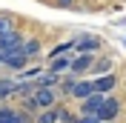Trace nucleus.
<instances>
[{
  "label": "nucleus",
  "instance_id": "obj_16",
  "mask_svg": "<svg viewBox=\"0 0 126 123\" xmlns=\"http://www.w3.org/2000/svg\"><path fill=\"white\" fill-rule=\"evenodd\" d=\"M69 49H72V40H66V43H60V46L52 49V57H60V54H66Z\"/></svg>",
  "mask_w": 126,
  "mask_h": 123
},
{
  "label": "nucleus",
  "instance_id": "obj_2",
  "mask_svg": "<svg viewBox=\"0 0 126 123\" xmlns=\"http://www.w3.org/2000/svg\"><path fill=\"white\" fill-rule=\"evenodd\" d=\"M72 49H78L80 54H92L100 49V37H94V34H83V37L72 40Z\"/></svg>",
  "mask_w": 126,
  "mask_h": 123
},
{
  "label": "nucleus",
  "instance_id": "obj_1",
  "mask_svg": "<svg viewBox=\"0 0 126 123\" xmlns=\"http://www.w3.org/2000/svg\"><path fill=\"white\" fill-rule=\"evenodd\" d=\"M20 49H23V40H20L17 29H15V31H9V34H3V37H0V60H3L6 54L20 52Z\"/></svg>",
  "mask_w": 126,
  "mask_h": 123
},
{
  "label": "nucleus",
  "instance_id": "obj_13",
  "mask_svg": "<svg viewBox=\"0 0 126 123\" xmlns=\"http://www.w3.org/2000/svg\"><path fill=\"white\" fill-rule=\"evenodd\" d=\"M34 123H57V112H55L52 106H49V109H43V112H40V117H37Z\"/></svg>",
  "mask_w": 126,
  "mask_h": 123
},
{
  "label": "nucleus",
  "instance_id": "obj_23",
  "mask_svg": "<svg viewBox=\"0 0 126 123\" xmlns=\"http://www.w3.org/2000/svg\"><path fill=\"white\" fill-rule=\"evenodd\" d=\"M100 123H109V120H100Z\"/></svg>",
  "mask_w": 126,
  "mask_h": 123
},
{
  "label": "nucleus",
  "instance_id": "obj_14",
  "mask_svg": "<svg viewBox=\"0 0 126 123\" xmlns=\"http://www.w3.org/2000/svg\"><path fill=\"white\" fill-rule=\"evenodd\" d=\"M9 31H15V20H12L9 15H0V37L9 34Z\"/></svg>",
  "mask_w": 126,
  "mask_h": 123
},
{
  "label": "nucleus",
  "instance_id": "obj_9",
  "mask_svg": "<svg viewBox=\"0 0 126 123\" xmlns=\"http://www.w3.org/2000/svg\"><path fill=\"white\" fill-rule=\"evenodd\" d=\"M0 123H29V117L15 109H0Z\"/></svg>",
  "mask_w": 126,
  "mask_h": 123
},
{
  "label": "nucleus",
  "instance_id": "obj_12",
  "mask_svg": "<svg viewBox=\"0 0 126 123\" xmlns=\"http://www.w3.org/2000/svg\"><path fill=\"white\" fill-rule=\"evenodd\" d=\"M69 66H72V60L69 57H52V72H55V75H60V72H69Z\"/></svg>",
  "mask_w": 126,
  "mask_h": 123
},
{
  "label": "nucleus",
  "instance_id": "obj_5",
  "mask_svg": "<svg viewBox=\"0 0 126 123\" xmlns=\"http://www.w3.org/2000/svg\"><path fill=\"white\" fill-rule=\"evenodd\" d=\"M115 115H118V100L115 97H103L100 109H97V117H100V120H112Z\"/></svg>",
  "mask_w": 126,
  "mask_h": 123
},
{
  "label": "nucleus",
  "instance_id": "obj_3",
  "mask_svg": "<svg viewBox=\"0 0 126 123\" xmlns=\"http://www.w3.org/2000/svg\"><path fill=\"white\" fill-rule=\"evenodd\" d=\"M32 103L37 109H49L52 103H55V92L52 89H46V86H37L34 89V94H32Z\"/></svg>",
  "mask_w": 126,
  "mask_h": 123
},
{
  "label": "nucleus",
  "instance_id": "obj_21",
  "mask_svg": "<svg viewBox=\"0 0 126 123\" xmlns=\"http://www.w3.org/2000/svg\"><path fill=\"white\" fill-rule=\"evenodd\" d=\"M37 72H43V69H29V72H23V77H37Z\"/></svg>",
  "mask_w": 126,
  "mask_h": 123
},
{
  "label": "nucleus",
  "instance_id": "obj_20",
  "mask_svg": "<svg viewBox=\"0 0 126 123\" xmlns=\"http://www.w3.org/2000/svg\"><path fill=\"white\" fill-rule=\"evenodd\" d=\"M72 86H75V80H72V77H69V80H63V92H72Z\"/></svg>",
  "mask_w": 126,
  "mask_h": 123
},
{
  "label": "nucleus",
  "instance_id": "obj_8",
  "mask_svg": "<svg viewBox=\"0 0 126 123\" xmlns=\"http://www.w3.org/2000/svg\"><path fill=\"white\" fill-rule=\"evenodd\" d=\"M94 89H92V80H75V86H72V92L69 94H75L78 100H83V97H89Z\"/></svg>",
  "mask_w": 126,
  "mask_h": 123
},
{
  "label": "nucleus",
  "instance_id": "obj_4",
  "mask_svg": "<svg viewBox=\"0 0 126 123\" xmlns=\"http://www.w3.org/2000/svg\"><path fill=\"white\" fill-rule=\"evenodd\" d=\"M100 103H103V94L92 92L89 97H83V100H80V112H83V115H97V109H100Z\"/></svg>",
  "mask_w": 126,
  "mask_h": 123
},
{
  "label": "nucleus",
  "instance_id": "obj_11",
  "mask_svg": "<svg viewBox=\"0 0 126 123\" xmlns=\"http://www.w3.org/2000/svg\"><path fill=\"white\" fill-rule=\"evenodd\" d=\"M20 92V83H12V80H0V100H6L9 94Z\"/></svg>",
  "mask_w": 126,
  "mask_h": 123
},
{
  "label": "nucleus",
  "instance_id": "obj_6",
  "mask_svg": "<svg viewBox=\"0 0 126 123\" xmlns=\"http://www.w3.org/2000/svg\"><path fill=\"white\" fill-rule=\"evenodd\" d=\"M115 83H118L115 75H103V77H97V80H92V89H94L97 94H106V92L115 89Z\"/></svg>",
  "mask_w": 126,
  "mask_h": 123
},
{
  "label": "nucleus",
  "instance_id": "obj_22",
  "mask_svg": "<svg viewBox=\"0 0 126 123\" xmlns=\"http://www.w3.org/2000/svg\"><path fill=\"white\" fill-rule=\"evenodd\" d=\"M57 3H60V6H69V3H72V0H57Z\"/></svg>",
  "mask_w": 126,
  "mask_h": 123
},
{
  "label": "nucleus",
  "instance_id": "obj_7",
  "mask_svg": "<svg viewBox=\"0 0 126 123\" xmlns=\"http://www.w3.org/2000/svg\"><path fill=\"white\" fill-rule=\"evenodd\" d=\"M86 69H92V54H80V57H75L72 66H69L72 75H83Z\"/></svg>",
  "mask_w": 126,
  "mask_h": 123
},
{
  "label": "nucleus",
  "instance_id": "obj_15",
  "mask_svg": "<svg viewBox=\"0 0 126 123\" xmlns=\"http://www.w3.org/2000/svg\"><path fill=\"white\" fill-rule=\"evenodd\" d=\"M20 52H23L26 57H34V54L40 52V43H37V40H29V43H23V49H20Z\"/></svg>",
  "mask_w": 126,
  "mask_h": 123
},
{
  "label": "nucleus",
  "instance_id": "obj_18",
  "mask_svg": "<svg viewBox=\"0 0 126 123\" xmlns=\"http://www.w3.org/2000/svg\"><path fill=\"white\" fill-rule=\"evenodd\" d=\"M75 123H100V117L97 115H83L80 120H75Z\"/></svg>",
  "mask_w": 126,
  "mask_h": 123
},
{
  "label": "nucleus",
  "instance_id": "obj_17",
  "mask_svg": "<svg viewBox=\"0 0 126 123\" xmlns=\"http://www.w3.org/2000/svg\"><path fill=\"white\" fill-rule=\"evenodd\" d=\"M57 120H60V123H75L78 117H75V115H69V112L63 109V112H57Z\"/></svg>",
  "mask_w": 126,
  "mask_h": 123
},
{
  "label": "nucleus",
  "instance_id": "obj_19",
  "mask_svg": "<svg viewBox=\"0 0 126 123\" xmlns=\"http://www.w3.org/2000/svg\"><path fill=\"white\" fill-rule=\"evenodd\" d=\"M109 66H112L109 60H100V63H92V69H94V72H106V69H109Z\"/></svg>",
  "mask_w": 126,
  "mask_h": 123
},
{
  "label": "nucleus",
  "instance_id": "obj_10",
  "mask_svg": "<svg viewBox=\"0 0 126 123\" xmlns=\"http://www.w3.org/2000/svg\"><path fill=\"white\" fill-rule=\"evenodd\" d=\"M26 60H29V57H26L23 52H15V54H6V57H3V63H9L12 69H23Z\"/></svg>",
  "mask_w": 126,
  "mask_h": 123
}]
</instances>
